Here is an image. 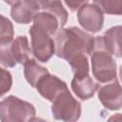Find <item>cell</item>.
I'll use <instances>...</instances> for the list:
<instances>
[{
    "label": "cell",
    "instance_id": "1",
    "mask_svg": "<svg viewBox=\"0 0 122 122\" xmlns=\"http://www.w3.org/2000/svg\"><path fill=\"white\" fill-rule=\"evenodd\" d=\"M92 41L93 36L77 27L62 28L55 33V54L67 61L81 53L90 55Z\"/></svg>",
    "mask_w": 122,
    "mask_h": 122
},
{
    "label": "cell",
    "instance_id": "2",
    "mask_svg": "<svg viewBox=\"0 0 122 122\" xmlns=\"http://www.w3.org/2000/svg\"><path fill=\"white\" fill-rule=\"evenodd\" d=\"M92 71L99 83H108L117 78L116 63L113 55L104 47L102 36L93 37L90 51Z\"/></svg>",
    "mask_w": 122,
    "mask_h": 122
},
{
    "label": "cell",
    "instance_id": "3",
    "mask_svg": "<svg viewBox=\"0 0 122 122\" xmlns=\"http://www.w3.org/2000/svg\"><path fill=\"white\" fill-rule=\"evenodd\" d=\"M34 106L14 95H9L0 102V120L2 122H28L34 119Z\"/></svg>",
    "mask_w": 122,
    "mask_h": 122
},
{
    "label": "cell",
    "instance_id": "4",
    "mask_svg": "<svg viewBox=\"0 0 122 122\" xmlns=\"http://www.w3.org/2000/svg\"><path fill=\"white\" fill-rule=\"evenodd\" d=\"M33 25L42 29L50 35L55 34L68 21V12L61 1L53 2L42 10L35 13Z\"/></svg>",
    "mask_w": 122,
    "mask_h": 122
},
{
    "label": "cell",
    "instance_id": "5",
    "mask_svg": "<svg viewBox=\"0 0 122 122\" xmlns=\"http://www.w3.org/2000/svg\"><path fill=\"white\" fill-rule=\"evenodd\" d=\"M52 116L56 120L73 122L81 115V103L77 101L68 90L60 92L52 101Z\"/></svg>",
    "mask_w": 122,
    "mask_h": 122
},
{
    "label": "cell",
    "instance_id": "6",
    "mask_svg": "<svg viewBox=\"0 0 122 122\" xmlns=\"http://www.w3.org/2000/svg\"><path fill=\"white\" fill-rule=\"evenodd\" d=\"M31 43V53L35 59L42 63H47L55 53L54 40L48 32L32 25L29 30Z\"/></svg>",
    "mask_w": 122,
    "mask_h": 122
},
{
    "label": "cell",
    "instance_id": "7",
    "mask_svg": "<svg viewBox=\"0 0 122 122\" xmlns=\"http://www.w3.org/2000/svg\"><path fill=\"white\" fill-rule=\"evenodd\" d=\"M77 20L85 30L95 33L100 31L103 28L104 15L96 5L86 3L78 8Z\"/></svg>",
    "mask_w": 122,
    "mask_h": 122
},
{
    "label": "cell",
    "instance_id": "8",
    "mask_svg": "<svg viewBox=\"0 0 122 122\" xmlns=\"http://www.w3.org/2000/svg\"><path fill=\"white\" fill-rule=\"evenodd\" d=\"M97 93L100 102L106 109L117 111L122 107V90L117 78L98 87Z\"/></svg>",
    "mask_w": 122,
    "mask_h": 122
},
{
    "label": "cell",
    "instance_id": "9",
    "mask_svg": "<svg viewBox=\"0 0 122 122\" xmlns=\"http://www.w3.org/2000/svg\"><path fill=\"white\" fill-rule=\"evenodd\" d=\"M35 89L40 93V95L52 102L60 92L68 90V86L57 76L47 72L38 80L35 85Z\"/></svg>",
    "mask_w": 122,
    "mask_h": 122
},
{
    "label": "cell",
    "instance_id": "10",
    "mask_svg": "<svg viewBox=\"0 0 122 122\" xmlns=\"http://www.w3.org/2000/svg\"><path fill=\"white\" fill-rule=\"evenodd\" d=\"M71 90L81 100H88L94 95L99 85L89 75L73 77L71 80Z\"/></svg>",
    "mask_w": 122,
    "mask_h": 122
},
{
    "label": "cell",
    "instance_id": "11",
    "mask_svg": "<svg viewBox=\"0 0 122 122\" xmlns=\"http://www.w3.org/2000/svg\"><path fill=\"white\" fill-rule=\"evenodd\" d=\"M121 26H115L107 30L102 35L104 47L115 57H121Z\"/></svg>",
    "mask_w": 122,
    "mask_h": 122
},
{
    "label": "cell",
    "instance_id": "12",
    "mask_svg": "<svg viewBox=\"0 0 122 122\" xmlns=\"http://www.w3.org/2000/svg\"><path fill=\"white\" fill-rule=\"evenodd\" d=\"M11 50L17 63L24 65L30 59L31 49L30 48L27 36L20 35L13 39L11 41Z\"/></svg>",
    "mask_w": 122,
    "mask_h": 122
},
{
    "label": "cell",
    "instance_id": "13",
    "mask_svg": "<svg viewBox=\"0 0 122 122\" xmlns=\"http://www.w3.org/2000/svg\"><path fill=\"white\" fill-rule=\"evenodd\" d=\"M36 11L24 0L12 6L10 10L11 18L19 24H29L33 20Z\"/></svg>",
    "mask_w": 122,
    "mask_h": 122
},
{
    "label": "cell",
    "instance_id": "14",
    "mask_svg": "<svg viewBox=\"0 0 122 122\" xmlns=\"http://www.w3.org/2000/svg\"><path fill=\"white\" fill-rule=\"evenodd\" d=\"M47 72H49L48 69L39 65L34 59L30 58L24 64V76L27 82L33 88H35L38 80Z\"/></svg>",
    "mask_w": 122,
    "mask_h": 122
},
{
    "label": "cell",
    "instance_id": "15",
    "mask_svg": "<svg viewBox=\"0 0 122 122\" xmlns=\"http://www.w3.org/2000/svg\"><path fill=\"white\" fill-rule=\"evenodd\" d=\"M71 71L73 72L74 77H81L85 75H89L90 72V64L88 55L85 53H81L75 55L68 60Z\"/></svg>",
    "mask_w": 122,
    "mask_h": 122
},
{
    "label": "cell",
    "instance_id": "16",
    "mask_svg": "<svg viewBox=\"0 0 122 122\" xmlns=\"http://www.w3.org/2000/svg\"><path fill=\"white\" fill-rule=\"evenodd\" d=\"M93 3L107 14L120 15L122 13V0H93Z\"/></svg>",
    "mask_w": 122,
    "mask_h": 122
},
{
    "label": "cell",
    "instance_id": "17",
    "mask_svg": "<svg viewBox=\"0 0 122 122\" xmlns=\"http://www.w3.org/2000/svg\"><path fill=\"white\" fill-rule=\"evenodd\" d=\"M14 30L10 19L0 14V44L11 42L13 40Z\"/></svg>",
    "mask_w": 122,
    "mask_h": 122
},
{
    "label": "cell",
    "instance_id": "18",
    "mask_svg": "<svg viewBox=\"0 0 122 122\" xmlns=\"http://www.w3.org/2000/svg\"><path fill=\"white\" fill-rule=\"evenodd\" d=\"M0 64L6 68H12L17 64L12 53L11 42L0 44Z\"/></svg>",
    "mask_w": 122,
    "mask_h": 122
},
{
    "label": "cell",
    "instance_id": "19",
    "mask_svg": "<svg viewBox=\"0 0 122 122\" xmlns=\"http://www.w3.org/2000/svg\"><path fill=\"white\" fill-rule=\"evenodd\" d=\"M12 85V76L11 73L3 68L0 67V97L7 93Z\"/></svg>",
    "mask_w": 122,
    "mask_h": 122
},
{
    "label": "cell",
    "instance_id": "20",
    "mask_svg": "<svg viewBox=\"0 0 122 122\" xmlns=\"http://www.w3.org/2000/svg\"><path fill=\"white\" fill-rule=\"evenodd\" d=\"M27 4H29L36 12L39 10H44L49 5H51L53 2L61 1V0H24Z\"/></svg>",
    "mask_w": 122,
    "mask_h": 122
},
{
    "label": "cell",
    "instance_id": "21",
    "mask_svg": "<svg viewBox=\"0 0 122 122\" xmlns=\"http://www.w3.org/2000/svg\"><path fill=\"white\" fill-rule=\"evenodd\" d=\"M88 1L89 0H65V3L71 11H75L80 6L86 4Z\"/></svg>",
    "mask_w": 122,
    "mask_h": 122
},
{
    "label": "cell",
    "instance_id": "22",
    "mask_svg": "<svg viewBox=\"0 0 122 122\" xmlns=\"http://www.w3.org/2000/svg\"><path fill=\"white\" fill-rule=\"evenodd\" d=\"M7 4H9V5H10V6H14L15 4H17V3H19L21 0H4Z\"/></svg>",
    "mask_w": 122,
    "mask_h": 122
}]
</instances>
